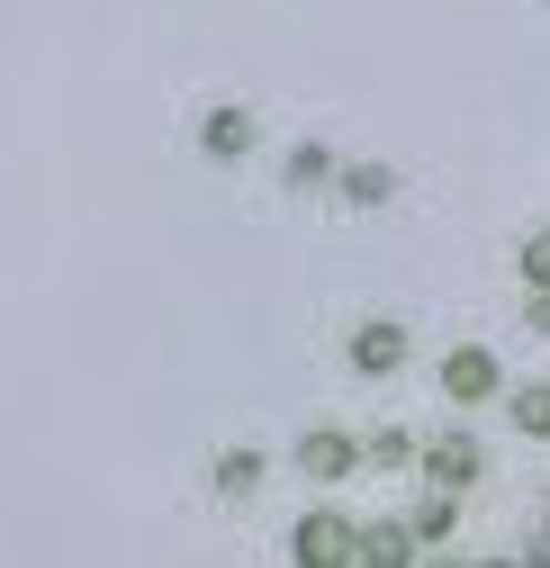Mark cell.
<instances>
[{"label": "cell", "mask_w": 550, "mask_h": 568, "mask_svg": "<svg viewBox=\"0 0 550 568\" xmlns=\"http://www.w3.org/2000/svg\"><path fill=\"white\" fill-rule=\"evenodd\" d=\"M451 524H460V496H451V487H434L425 506H416V541H425V550H442V541H451Z\"/></svg>", "instance_id": "cell-9"}, {"label": "cell", "mask_w": 550, "mask_h": 568, "mask_svg": "<svg viewBox=\"0 0 550 568\" xmlns=\"http://www.w3.org/2000/svg\"><path fill=\"white\" fill-rule=\"evenodd\" d=\"M343 199H353V207H388L397 199V172L388 163H353V172H343Z\"/></svg>", "instance_id": "cell-11"}, {"label": "cell", "mask_w": 550, "mask_h": 568, "mask_svg": "<svg viewBox=\"0 0 550 568\" xmlns=\"http://www.w3.org/2000/svg\"><path fill=\"white\" fill-rule=\"evenodd\" d=\"M289 559H298V568H361V532L343 524L334 506H316V515H298V532H289Z\"/></svg>", "instance_id": "cell-1"}, {"label": "cell", "mask_w": 550, "mask_h": 568, "mask_svg": "<svg viewBox=\"0 0 550 568\" xmlns=\"http://www.w3.org/2000/svg\"><path fill=\"white\" fill-rule=\"evenodd\" d=\"M406 352H416V334H406L397 316H361L353 334H343V362H353L361 379H397V371H406Z\"/></svg>", "instance_id": "cell-2"}, {"label": "cell", "mask_w": 550, "mask_h": 568, "mask_svg": "<svg viewBox=\"0 0 550 568\" xmlns=\"http://www.w3.org/2000/svg\"><path fill=\"white\" fill-rule=\"evenodd\" d=\"M208 478H217V496H253V487H262V452H244V443H235V452H217V469H208Z\"/></svg>", "instance_id": "cell-12"}, {"label": "cell", "mask_w": 550, "mask_h": 568, "mask_svg": "<svg viewBox=\"0 0 550 568\" xmlns=\"http://www.w3.org/2000/svg\"><path fill=\"white\" fill-rule=\"evenodd\" d=\"M506 415H515V434L550 443V388H541V379H532V388H506Z\"/></svg>", "instance_id": "cell-10"}, {"label": "cell", "mask_w": 550, "mask_h": 568, "mask_svg": "<svg viewBox=\"0 0 550 568\" xmlns=\"http://www.w3.org/2000/svg\"><path fill=\"white\" fill-rule=\"evenodd\" d=\"M289 460H298V478H316V487H334V478L370 469V460H361V434H343V424H307Z\"/></svg>", "instance_id": "cell-4"}, {"label": "cell", "mask_w": 550, "mask_h": 568, "mask_svg": "<svg viewBox=\"0 0 550 568\" xmlns=\"http://www.w3.org/2000/svg\"><path fill=\"white\" fill-rule=\"evenodd\" d=\"M425 541H416V524H361V568H406V559H416Z\"/></svg>", "instance_id": "cell-7"}, {"label": "cell", "mask_w": 550, "mask_h": 568, "mask_svg": "<svg viewBox=\"0 0 550 568\" xmlns=\"http://www.w3.org/2000/svg\"><path fill=\"white\" fill-rule=\"evenodd\" d=\"M425 478L451 487V496H469L478 478H488V452H478L469 434H434V443H425Z\"/></svg>", "instance_id": "cell-5"}, {"label": "cell", "mask_w": 550, "mask_h": 568, "mask_svg": "<svg viewBox=\"0 0 550 568\" xmlns=\"http://www.w3.org/2000/svg\"><path fill=\"white\" fill-rule=\"evenodd\" d=\"M198 154H208V163H244L253 154V109H208V118H198Z\"/></svg>", "instance_id": "cell-6"}, {"label": "cell", "mask_w": 550, "mask_h": 568, "mask_svg": "<svg viewBox=\"0 0 550 568\" xmlns=\"http://www.w3.org/2000/svg\"><path fill=\"white\" fill-rule=\"evenodd\" d=\"M523 559H541V568H550V524H532V532H523Z\"/></svg>", "instance_id": "cell-16"}, {"label": "cell", "mask_w": 550, "mask_h": 568, "mask_svg": "<svg viewBox=\"0 0 550 568\" xmlns=\"http://www.w3.org/2000/svg\"><path fill=\"white\" fill-rule=\"evenodd\" d=\"M281 181H289V190H325V181H334V145H298V154L281 163Z\"/></svg>", "instance_id": "cell-13"}, {"label": "cell", "mask_w": 550, "mask_h": 568, "mask_svg": "<svg viewBox=\"0 0 550 568\" xmlns=\"http://www.w3.org/2000/svg\"><path fill=\"white\" fill-rule=\"evenodd\" d=\"M523 325H532V334L550 343V290H523Z\"/></svg>", "instance_id": "cell-15"}, {"label": "cell", "mask_w": 550, "mask_h": 568, "mask_svg": "<svg viewBox=\"0 0 550 568\" xmlns=\"http://www.w3.org/2000/svg\"><path fill=\"white\" fill-rule=\"evenodd\" d=\"M515 271H523V290H550V226H541V235H523Z\"/></svg>", "instance_id": "cell-14"}, {"label": "cell", "mask_w": 550, "mask_h": 568, "mask_svg": "<svg viewBox=\"0 0 550 568\" xmlns=\"http://www.w3.org/2000/svg\"><path fill=\"white\" fill-rule=\"evenodd\" d=\"M442 397L469 415V406H488V397H506V362L488 343H451V362H442Z\"/></svg>", "instance_id": "cell-3"}, {"label": "cell", "mask_w": 550, "mask_h": 568, "mask_svg": "<svg viewBox=\"0 0 550 568\" xmlns=\"http://www.w3.org/2000/svg\"><path fill=\"white\" fill-rule=\"evenodd\" d=\"M361 460H370V469H416V460H425V443L388 424V434H361Z\"/></svg>", "instance_id": "cell-8"}]
</instances>
